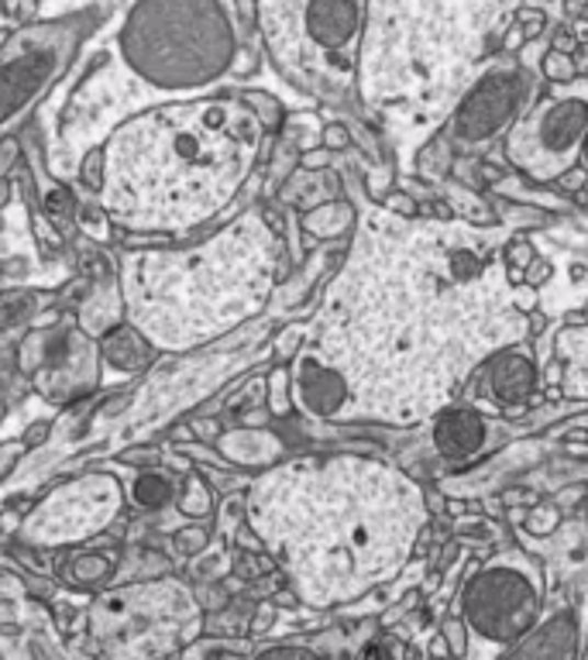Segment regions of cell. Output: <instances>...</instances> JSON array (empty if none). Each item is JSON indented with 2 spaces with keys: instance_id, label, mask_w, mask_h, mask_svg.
Here are the masks:
<instances>
[{
  "instance_id": "8fae6325",
  "label": "cell",
  "mask_w": 588,
  "mask_h": 660,
  "mask_svg": "<svg viewBox=\"0 0 588 660\" xmlns=\"http://www.w3.org/2000/svg\"><path fill=\"white\" fill-rule=\"evenodd\" d=\"M588 138V83L554 87L541 104H533L523 121L509 132L506 156L533 180H557L578 159Z\"/></svg>"
},
{
  "instance_id": "484cf974",
  "label": "cell",
  "mask_w": 588,
  "mask_h": 660,
  "mask_svg": "<svg viewBox=\"0 0 588 660\" xmlns=\"http://www.w3.org/2000/svg\"><path fill=\"white\" fill-rule=\"evenodd\" d=\"M80 183L90 193H100V186H104V145L90 148L87 156H83V162H80Z\"/></svg>"
},
{
  "instance_id": "e575fe53",
  "label": "cell",
  "mask_w": 588,
  "mask_h": 660,
  "mask_svg": "<svg viewBox=\"0 0 588 660\" xmlns=\"http://www.w3.org/2000/svg\"><path fill=\"white\" fill-rule=\"evenodd\" d=\"M127 402H132V396H114V399H108L104 406H100V413H104V417H114V413L121 410V406H127Z\"/></svg>"
},
{
  "instance_id": "f1b7e54d",
  "label": "cell",
  "mask_w": 588,
  "mask_h": 660,
  "mask_svg": "<svg viewBox=\"0 0 588 660\" xmlns=\"http://www.w3.org/2000/svg\"><path fill=\"white\" fill-rule=\"evenodd\" d=\"M245 104H251V111L262 117V124H275V121H279L275 100H269L265 93H248V96H245Z\"/></svg>"
},
{
  "instance_id": "5b68a950",
  "label": "cell",
  "mask_w": 588,
  "mask_h": 660,
  "mask_svg": "<svg viewBox=\"0 0 588 660\" xmlns=\"http://www.w3.org/2000/svg\"><path fill=\"white\" fill-rule=\"evenodd\" d=\"M509 14L513 0H372L358 48L362 96L393 121L433 128Z\"/></svg>"
},
{
  "instance_id": "1f68e13d",
  "label": "cell",
  "mask_w": 588,
  "mask_h": 660,
  "mask_svg": "<svg viewBox=\"0 0 588 660\" xmlns=\"http://www.w3.org/2000/svg\"><path fill=\"white\" fill-rule=\"evenodd\" d=\"M547 72L554 76V80H561V83H568L575 69H572V62H568V59H557V56H554V59L547 62Z\"/></svg>"
},
{
  "instance_id": "d4e9b609",
  "label": "cell",
  "mask_w": 588,
  "mask_h": 660,
  "mask_svg": "<svg viewBox=\"0 0 588 660\" xmlns=\"http://www.w3.org/2000/svg\"><path fill=\"white\" fill-rule=\"evenodd\" d=\"M293 406V375L286 368H275L269 378V410L275 417H286Z\"/></svg>"
},
{
  "instance_id": "8992f818",
  "label": "cell",
  "mask_w": 588,
  "mask_h": 660,
  "mask_svg": "<svg viewBox=\"0 0 588 660\" xmlns=\"http://www.w3.org/2000/svg\"><path fill=\"white\" fill-rule=\"evenodd\" d=\"M117 48L145 83L196 90L235 62V24L224 0H135Z\"/></svg>"
},
{
  "instance_id": "9a60e30c",
  "label": "cell",
  "mask_w": 588,
  "mask_h": 660,
  "mask_svg": "<svg viewBox=\"0 0 588 660\" xmlns=\"http://www.w3.org/2000/svg\"><path fill=\"white\" fill-rule=\"evenodd\" d=\"M220 454L231 465H245V468H269L283 458V441L269 430L259 426H245V430H231L217 441Z\"/></svg>"
},
{
  "instance_id": "277c9868",
  "label": "cell",
  "mask_w": 588,
  "mask_h": 660,
  "mask_svg": "<svg viewBox=\"0 0 588 660\" xmlns=\"http://www.w3.org/2000/svg\"><path fill=\"white\" fill-rule=\"evenodd\" d=\"M279 235L262 210L193 248H138L121 255L124 320L162 351H190L255 317L275 286Z\"/></svg>"
},
{
  "instance_id": "2e32d148",
  "label": "cell",
  "mask_w": 588,
  "mask_h": 660,
  "mask_svg": "<svg viewBox=\"0 0 588 660\" xmlns=\"http://www.w3.org/2000/svg\"><path fill=\"white\" fill-rule=\"evenodd\" d=\"M151 348H156V344H151L132 320H124V323L111 327L108 334L100 338V359H104L111 368L124 372V375H135V372L148 368Z\"/></svg>"
},
{
  "instance_id": "603a6c76",
  "label": "cell",
  "mask_w": 588,
  "mask_h": 660,
  "mask_svg": "<svg viewBox=\"0 0 588 660\" xmlns=\"http://www.w3.org/2000/svg\"><path fill=\"white\" fill-rule=\"evenodd\" d=\"M42 207H45V217L56 220V227H69L76 220V200L66 186L53 183L42 190Z\"/></svg>"
},
{
  "instance_id": "836d02e7",
  "label": "cell",
  "mask_w": 588,
  "mask_h": 660,
  "mask_svg": "<svg viewBox=\"0 0 588 660\" xmlns=\"http://www.w3.org/2000/svg\"><path fill=\"white\" fill-rule=\"evenodd\" d=\"M324 141H327L330 148H344V145H348V132H344V128H327V132H324Z\"/></svg>"
},
{
  "instance_id": "4fadbf2b",
  "label": "cell",
  "mask_w": 588,
  "mask_h": 660,
  "mask_svg": "<svg viewBox=\"0 0 588 660\" xmlns=\"http://www.w3.org/2000/svg\"><path fill=\"white\" fill-rule=\"evenodd\" d=\"M520 76L517 72H493L468 93V100L454 114L451 132L457 141L475 145L499 135L520 107Z\"/></svg>"
},
{
  "instance_id": "d6986e66",
  "label": "cell",
  "mask_w": 588,
  "mask_h": 660,
  "mask_svg": "<svg viewBox=\"0 0 588 660\" xmlns=\"http://www.w3.org/2000/svg\"><path fill=\"white\" fill-rule=\"evenodd\" d=\"M557 359H565L568 368V392L585 396L588 392V330L572 327L565 338L557 341Z\"/></svg>"
},
{
  "instance_id": "6da1fadb",
  "label": "cell",
  "mask_w": 588,
  "mask_h": 660,
  "mask_svg": "<svg viewBox=\"0 0 588 660\" xmlns=\"http://www.w3.org/2000/svg\"><path fill=\"white\" fill-rule=\"evenodd\" d=\"M527 327L502 231L372 210L327 289L310 351L344 378V417L410 426L444 413Z\"/></svg>"
},
{
  "instance_id": "52a82bcc",
  "label": "cell",
  "mask_w": 588,
  "mask_h": 660,
  "mask_svg": "<svg viewBox=\"0 0 588 660\" xmlns=\"http://www.w3.org/2000/svg\"><path fill=\"white\" fill-rule=\"evenodd\" d=\"M262 35L290 80L320 96H344L358 69L365 0H259Z\"/></svg>"
},
{
  "instance_id": "30bf717a",
  "label": "cell",
  "mask_w": 588,
  "mask_h": 660,
  "mask_svg": "<svg viewBox=\"0 0 588 660\" xmlns=\"http://www.w3.org/2000/svg\"><path fill=\"white\" fill-rule=\"evenodd\" d=\"M97 24V11L66 14L35 29L18 32L0 53V124L18 117L29 104L53 87L56 76L69 66L80 45Z\"/></svg>"
},
{
  "instance_id": "ffe728a7",
  "label": "cell",
  "mask_w": 588,
  "mask_h": 660,
  "mask_svg": "<svg viewBox=\"0 0 588 660\" xmlns=\"http://www.w3.org/2000/svg\"><path fill=\"white\" fill-rule=\"evenodd\" d=\"M114 571H117V561L111 554H80V557H72V561L66 565L63 578H66L69 589L90 592L97 585H104L108 578H114Z\"/></svg>"
},
{
  "instance_id": "7a4b0ae2",
  "label": "cell",
  "mask_w": 588,
  "mask_h": 660,
  "mask_svg": "<svg viewBox=\"0 0 588 660\" xmlns=\"http://www.w3.org/2000/svg\"><path fill=\"white\" fill-rule=\"evenodd\" d=\"M248 523L306 605H344L393 578L427 523L410 478L369 458H303L265 471Z\"/></svg>"
},
{
  "instance_id": "ac0fdd59",
  "label": "cell",
  "mask_w": 588,
  "mask_h": 660,
  "mask_svg": "<svg viewBox=\"0 0 588 660\" xmlns=\"http://www.w3.org/2000/svg\"><path fill=\"white\" fill-rule=\"evenodd\" d=\"M489 389L502 406H520L533 392V365L523 351H499L489 368Z\"/></svg>"
},
{
  "instance_id": "4dcf8cb0",
  "label": "cell",
  "mask_w": 588,
  "mask_h": 660,
  "mask_svg": "<svg viewBox=\"0 0 588 660\" xmlns=\"http://www.w3.org/2000/svg\"><path fill=\"white\" fill-rule=\"evenodd\" d=\"M18 156H21L18 138H4V141H0V180H8L11 166H18Z\"/></svg>"
},
{
  "instance_id": "7c38bea8",
  "label": "cell",
  "mask_w": 588,
  "mask_h": 660,
  "mask_svg": "<svg viewBox=\"0 0 588 660\" xmlns=\"http://www.w3.org/2000/svg\"><path fill=\"white\" fill-rule=\"evenodd\" d=\"M124 505V489L111 471H87L48 492L21 523V540L32 547L80 544L104 533Z\"/></svg>"
},
{
  "instance_id": "d590c367",
  "label": "cell",
  "mask_w": 588,
  "mask_h": 660,
  "mask_svg": "<svg viewBox=\"0 0 588 660\" xmlns=\"http://www.w3.org/2000/svg\"><path fill=\"white\" fill-rule=\"evenodd\" d=\"M8 200H11V183H8V180H0V207H4Z\"/></svg>"
},
{
  "instance_id": "8d00e7d4",
  "label": "cell",
  "mask_w": 588,
  "mask_h": 660,
  "mask_svg": "<svg viewBox=\"0 0 588 660\" xmlns=\"http://www.w3.org/2000/svg\"><path fill=\"white\" fill-rule=\"evenodd\" d=\"M581 156H585V162H588V138H585V145H581Z\"/></svg>"
},
{
  "instance_id": "9c48e42d",
  "label": "cell",
  "mask_w": 588,
  "mask_h": 660,
  "mask_svg": "<svg viewBox=\"0 0 588 660\" xmlns=\"http://www.w3.org/2000/svg\"><path fill=\"white\" fill-rule=\"evenodd\" d=\"M462 605L475 640L493 644V650L517 644L541 616V581L533 561L520 550L499 554L468 581Z\"/></svg>"
},
{
  "instance_id": "44dd1931",
  "label": "cell",
  "mask_w": 588,
  "mask_h": 660,
  "mask_svg": "<svg viewBox=\"0 0 588 660\" xmlns=\"http://www.w3.org/2000/svg\"><path fill=\"white\" fill-rule=\"evenodd\" d=\"M306 231L317 235V238H338L341 231H348L351 224V207L348 203H324V207L306 214Z\"/></svg>"
},
{
  "instance_id": "83f0119b",
  "label": "cell",
  "mask_w": 588,
  "mask_h": 660,
  "mask_svg": "<svg viewBox=\"0 0 588 660\" xmlns=\"http://www.w3.org/2000/svg\"><path fill=\"white\" fill-rule=\"evenodd\" d=\"M24 437L21 441H8V444H0V478H8L14 468H18V462H21V454H24Z\"/></svg>"
},
{
  "instance_id": "5bb4252c",
  "label": "cell",
  "mask_w": 588,
  "mask_h": 660,
  "mask_svg": "<svg viewBox=\"0 0 588 660\" xmlns=\"http://www.w3.org/2000/svg\"><path fill=\"white\" fill-rule=\"evenodd\" d=\"M293 402L306 417H344L348 386L320 354L303 351L293 368Z\"/></svg>"
},
{
  "instance_id": "d6a6232c",
  "label": "cell",
  "mask_w": 588,
  "mask_h": 660,
  "mask_svg": "<svg viewBox=\"0 0 588 660\" xmlns=\"http://www.w3.org/2000/svg\"><path fill=\"white\" fill-rule=\"evenodd\" d=\"M45 437H48V423L45 420H38V423H32L29 430H24V444H29V447H38Z\"/></svg>"
},
{
  "instance_id": "f546056e",
  "label": "cell",
  "mask_w": 588,
  "mask_h": 660,
  "mask_svg": "<svg viewBox=\"0 0 588 660\" xmlns=\"http://www.w3.org/2000/svg\"><path fill=\"white\" fill-rule=\"evenodd\" d=\"M561 626H568V619H554L544 633L557 637V629H561ZM572 650H575V647H568V644H554V657H557V653H572ZM520 653H551V647H547V644H530V647H523Z\"/></svg>"
},
{
  "instance_id": "cb8c5ba5",
  "label": "cell",
  "mask_w": 588,
  "mask_h": 660,
  "mask_svg": "<svg viewBox=\"0 0 588 660\" xmlns=\"http://www.w3.org/2000/svg\"><path fill=\"white\" fill-rule=\"evenodd\" d=\"M179 510H183L186 516H193V520L207 516V513L214 510L211 489H207V481H203L200 475H190V478H186V489H183V496H179Z\"/></svg>"
},
{
  "instance_id": "e0dca14e",
  "label": "cell",
  "mask_w": 588,
  "mask_h": 660,
  "mask_svg": "<svg viewBox=\"0 0 588 660\" xmlns=\"http://www.w3.org/2000/svg\"><path fill=\"white\" fill-rule=\"evenodd\" d=\"M482 441H485V423L478 420V413L468 410H451L433 426V444L451 462H462L468 454H475Z\"/></svg>"
},
{
  "instance_id": "7402d4cb",
  "label": "cell",
  "mask_w": 588,
  "mask_h": 660,
  "mask_svg": "<svg viewBox=\"0 0 588 660\" xmlns=\"http://www.w3.org/2000/svg\"><path fill=\"white\" fill-rule=\"evenodd\" d=\"M132 499L142 510H162L172 499V481L159 471H145L132 481Z\"/></svg>"
},
{
  "instance_id": "4316f807",
  "label": "cell",
  "mask_w": 588,
  "mask_h": 660,
  "mask_svg": "<svg viewBox=\"0 0 588 660\" xmlns=\"http://www.w3.org/2000/svg\"><path fill=\"white\" fill-rule=\"evenodd\" d=\"M207 530L203 526H186V530H179L176 537H172V547L183 554V557H193V554H200L203 547H207Z\"/></svg>"
},
{
  "instance_id": "3957f363",
  "label": "cell",
  "mask_w": 588,
  "mask_h": 660,
  "mask_svg": "<svg viewBox=\"0 0 588 660\" xmlns=\"http://www.w3.org/2000/svg\"><path fill=\"white\" fill-rule=\"evenodd\" d=\"M262 117L245 100L207 96L148 107L104 145V214L138 235L190 231L238 196L262 148Z\"/></svg>"
},
{
  "instance_id": "ba28073f",
  "label": "cell",
  "mask_w": 588,
  "mask_h": 660,
  "mask_svg": "<svg viewBox=\"0 0 588 660\" xmlns=\"http://www.w3.org/2000/svg\"><path fill=\"white\" fill-rule=\"evenodd\" d=\"M90 637L108 657L145 660L186 650L200 633L196 595L176 578L111 589L90 605Z\"/></svg>"
}]
</instances>
